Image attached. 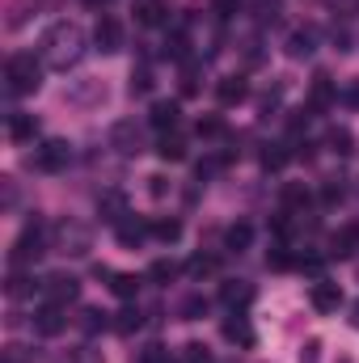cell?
<instances>
[{"instance_id": "6da1fadb", "label": "cell", "mask_w": 359, "mask_h": 363, "mask_svg": "<svg viewBox=\"0 0 359 363\" xmlns=\"http://www.w3.org/2000/svg\"><path fill=\"white\" fill-rule=\"evenodd\" d=\"M81 43H85V34H81L77 26L60 21V26H51V30L43 34V60H47L51 68H68V64L81 60Z\"/></svg>"}, {"instance_id": "1f68e13d", "label": "cell", "mask_w": 359, "mask_h": 363, "mask_svg": "<svg viewBox=\"0 0 359 363\" xmlns=\"http://www.w3.org/2000/svg\"><path fill=\"white\" fill-rule=\"evenodd\" d=\"M114 330H118V334L140 330V313H136V308H123V313H118V321H114Z\"/></svg>"}, {"instance_id": "74e56055", "label": "cell", "mask_w": 359, "mask_h": 363, "mask_svg": "<svg viewBox=\"0 0 359 363\" xmlns=\"http://www.w3.org/2000/svg\"><path fill=\"white\" fill-rule=\"evenodd\" d=\"M148 89H153V72H148V68L131 72V93H148Z\"/></svg>"}, {"instance_id": "83f0119b", "label": "cell", "mask_w": 359, "mask_h": 363, "mask_svg": "<svg viewBox=\"0 0 359 363\" xmlns=\"http://www.w3.org/2000/svg\"><path fill=\"white\" fill-rule=\"evenodd\" d=\"M110 287H114V296L131 300V296L140 291V279H136V274H114V283H110Z\"/></svg>"}, {"instance_id": "7402d4cb", "label": "cell", "mask_w": 359, "mask_h": 363, "mask_svg": "<svg viewBox=\"0 0 359 363\" xmlns=\"http://www.w3.org/2000/svg\"><path fill=\"white\" fill-rule=\"evenodd\" d=\"M157 157H161V161H186V144H182V135H161Z\"/></svg>"}, {"instance_id": "8992f818", "label": "cell", "mask_w": 359, "mask_h": 363, "mask_svg": "<svg viewBox=\"0 0 359 363\" xmlns=\"http://www.w3.org/2000/svg\"><path fill=\"white\" fill-rule=\"evenodd\" d=\"M110 144L118 148V152H140V144H144V131L131 123V118H123V123H114V131H110Z\"/></svg>"}, {"instance_id": "9c48e42d", "label": "cell", "mask_w": 359, "mask_h": 363, "mask_svg": "<svg viewBox=\"0 0 359 363\" xmlns=\"http://www.w3.org/2000/svg\"><path fill=\"white\" fill-rule=\"evenodd\" d=\"M34 325H38V334H60V330L68 325V317H64V304H47V308H38Z\"/></svg>"}, {"instance_id": "d590c367", "label": "cell", "mask_w": 359, "mask_h": 363, "mask_svg": "<svg viewBox=\"0 0 359 363\" xmlns=\"http://www.w3.org/2000/svg\"><path fill=\"white\" fill-rule=\"evenodd\" d=\"M30 283H34V279H26V274H13V279H9V296H13V300H17V296H30V291H34Z\"/></svg>"}, {"instance_id": "603a6c76", "label": "cell", "mask_w": 359, "mask_h": 363, "mask_svg": "<svg viewBox=\"0 0 359 363\" xmlns=\"http://www.w3.org/2000/svg\"><path fill=\"white\" fill-rule=\"evenodd\" d=\"M326 144H330V148H334L338 157H351V152H355V140H351V131H347V127H334Z\"/></svg>"}, {"instance_id": "ab89813d", "label": "cell", "mask_w": 359, "mask_h": 363, "mask_svg": "<svg viewBox=\"0 0 359 363\" xmlns=\"http://www.w3.org/2000/svg\"><path fill=\"white\" fill-rule=\"evenodd\" d=\"M283 161H287V152H283V148H267V152H263V165H267V169H279Z\"/></svg>"}, {"instance_id": "836d02e7", "label": "cell", "mask_w": 359, "mask_h": 363, "mask_svg": "<svg viewBox=\"0 0 359 363\" xmlns=\"http://www.w3.org/2000/svg\"><path fill=\"white\" fill-rule=\"evenodd\" d=\"M140 363H170V351H165L161 342H153V347L140 351Z\"/></svg>"}, {"instance_id": "277c9868", "label": "cell", "mask_w": 359, "mask_h": 363, "mask_svg": "<svg viewBox=\"0 0 359 363\" xmlns=\"http://www.w3.org/2000/svg\"><path fill=\"white\" fill-rule=\"evenodd\" d=\"M34 258H43V224H38V220H30L26 233L13 241V262H17V267H21V262H34Z\"/></svg>"}, {"instance_id": "7c38bea8", "label": "cell", "mask_w": 359, "mask_h": 363, "mask_svg": "<svg viewBox=\"0 0 359 363\" xmlns=\"http://www.w3.org/2000/svg\"><path fill=\"white\" fill-rule=\"evenodd\" d=\"M97 207H101V216H106L110 224H118V220H127V199H123L118 190H106V194L97 199Z\"/></svg>"}, {"instance_id": "d4e9b609", "label": "cell", "mask_w": 359, "mask_h": 363, "mask_svg": "<svg viewBox=\"0 0 359 363\" xmlns=\"http://www.w3.org/2000/svg\"><path fill=\"white\" fill-rule=\"evenodd\" d=\"M220 296H224V304H250L254 300V287L250 283H224Z\"/></svg>"}, {"instance_id": "4fadbf2b", "label": "cell", "mask_w": 359, "mask_h": 363, "mask_svg": "<svg viewBox=\"0 0 359 363\" xmlns=\"http://www.w3.org/2000/svg\"><path fill=\"white\" fill-rule=\"evenodd\" d=\"M60 245H64V254H85L89 250V233L77 228V224H64L60 228Z\"/></svg>"}, {"instance_id": "d6a6232c", "label": "cell", "mask_w": 359, "mask_h": 363, "mask_svg": "<svg viewBox=\"0 0 359 363\" xmlns=\"http://www.w3.org/2000/svg\"><path fill=\"white\" fill-rule=\"evenodd\" d=\"M186 47H190V43H186V34H170V43H165V55H174V60H186Z\"/></svg>"}, {"instance_id": "d6986e66", "label": "cell", "mask_w": 359, "mask_h": 363, "mask_svg": "<svg viewBox=\"0 0 359 363\" xmlns=\"http://www.w3.org/2000/svg\"><path fill=\"white\" fill-rule=\"evenodd\" d=\"M359 250V228H343L334 241H330V254H338V258H351Z\"/></svg>"}, {"instance_id": "ac0fdd59", "label": "cell", "mask_w": 359, "mask_h": 363, "mask_svg": "<svg viewBox=\"0 0 359 363\" xmlns=\"http://www.w3.org/2000/svg\"><path fill=\"white\" fill-rule=\"evenodd\" d=\"M224 338L228 342H241V347H254V330L245 325V317H228L224 321Z\"/></svg>"}, {"instance_id": "30bf717a", "label": "cell", "mask_w": 359, "mask_h": 363, "mask_svg": "<svg viewBox=\"0 0 359 363\" xmlns=\"http://www.w3.org/2000/svg\"><path fill=\"white\" fill-rule=\"evenodd\" d=\"M136 17H140L144 26H165V21H170V4H165V0H140V4H136Z\"/></svg>"}, {"instance_id": "2e32d148", "label": "cell", "mask_w": 359, "mask_h": 363, "mask_svg": "<svg viewBox=\"0 0 359 363\" xmlns=\"http://www.w3.org/2000/svg\"><path fill=\"white\" fill-rule=\"evenodd\" d=\"M313 43H317V30H296L287 38V55L292 60H304V55H313Z\"/></svg>"}, {"instance_id": "8d00e7d4", "label": "cell", "mask_w": 359, "mask_h": 363, "mask_svg": "<svg viewBox=\"0 0 359 363\" xmlns=\"http://www.w3.org/2000/svg\"><path fill=\"white\" fill-rule=\"evenodd\" d=\"M182 363H216V359L207 355V347H199V342H190V347H186V355H182Z\"/></svg>"}, {"instance_id": "44dd1931", "label": "cell", "mask_w": 359, "mask_h": 363, "mask_svg": "<svg viewBox=\"0 0 359 363\" xmlns=\"http://www.w3.org/2000/svg\"><path fill=\"white\" fill-rule=\"evenodd\" d=\"M34 131H38V118H34V114H13V118H9V135H13V140H30Z\"/></svg>"}, {"instance_id": "7a4b0ae2", "label": "cell", "mask_w": 359, "mask_h": 363, "mask_svg": "<svg viewBox=\"0 0 359 363\" xmlns=\"http://www.w3.org/2000/svg\"><path fill=\"white\" fill-rule=\"evenodd\" d=\"M4 77H9V89H13V93H34V89H38V77H43V68H38L34 51H17V55L9 60Z\"/></svg>"}, {"instance_id": "5b68a950", "label": "cell", "mask_w": 359, "mask_h": 363, "mask_svg": "<svg viewBox=\"0 0 359 363\" xmlns=\"http://www.w3.org/2000/svg\"><path fill=\"white\" fill-rule=\"evenodd\" d=\"M43 291H47L51 304H72V300L81 296V283H77L72 274H51V279L43 283Z\"/></svg>"}, {"instance_id": "f546056e", "label": "cell", "mask_w": 359, "mask_h": 363, "mask_svg": "<svg viewBox=\"0 0 359 363\" xmlns=\"http://www.w3.org/2000/svg\"><path fill=\"white\" fill-rule=\"evenodd\" d=\"M178 274V262H170V258H157L153 262V271H148V279H157V283H170Z\"/></svg>"}, {"instance_id": "cb8c5ba5", "label": "cell", "mask_w": 359, "mask_h": 363, "mask_svg": "<svg viewBox=\"0 0 359 363\" xmlns=\"http://www.w3.org/2000/svg\"><path fill=\"white\" fill-rule=\"evenodd\" d=\"M283 203H287V207H309V203H313V194H309V186L287 182V186H283Z\"/></svg>"}, {"instance_id": "9a60e30c", "label": "cell", "mask_w": 359, "mask_h": 363, "mask_svg": "<svg viewBox=\"0 0 359 363\" xmlns=\"http://www.w3.org/2000/svg\"><path fill=\"white\" fill-rule=\"evenodd\" d=\"M245 93H250L245 77H224V81L216 85V97H220L224 106H233V101H245Z\"/></svg>"}, {"instance_id": "f6af8a7d", "label": "cell", "mask_w": 359, "mask_h": 363, "mask_svg": "<svg viewBox=\"0 0 359 363\" xmlns=\"http://www.w3.org/2000/svg\"><path fill=\"white\" fill-rule=\"evenodd\" d=\"M153 182V186H148V190H153V194H157V199H161V194H165V178H148Z\"/></svg>"}, {"instance_id": "60d3db41", "label": "cell", "mask_w": 359, "mask_h": 363, "mask_svg": "<svg viewBox=\"0 0 359 363\" xmlns=\"http://www.w3.org/2000/svg\"><path fill=\"white\" fill-rule=\"evenodd\" d=\"M203 308H207V300H199V296H190V300L182 304V313H186V321H194V317H199Z\"/></svg>"}, {"instance_id": "4dcf8cb0", "label": "cell", "mask_w": 359, "mask_h": 363, "mask_svg": "<svg viewBox=\"0 0 359 363\" xmlns=\"http://www.w3.org/2000/svg\"><path fill=\"white\" fill-rule=\"evenodd\" d=\"M199 135H203V140H216V135H224V118H216V114L199 118Z\"/></svg>"}, {"instance_id": "bcb514c9", "label": "cell", "mask_w": 359, "mask_h": 363, "mask_svg": "<svg viewBox=\"0 0 359 363\" xmlns=\"http://www.w3.org/2000/svg\"><path fill=\"white\" fill-rule=\"evenodd\" d=\"M355 325H359V304H355Z\"/></svg>"}, {"instance_id": "7bdbcfd3", "label": "cell", "mask_w": 359, "mask_h": 363, "mask_svg": "<svg viewBox=\"0 0 359 363\" xmlns=\"http://www.w3.org/2000/svg\"><path fill=\"white\" fill-rule=\"evenodd\" d=\"M338 194H343V186H338V182H330V186H326V190H321V199H326V203H334V199H338Z\"/></svg>"}, {"instance_id": "8fae6325", "label": "cell", "mask_w": 359, "mask_h": 363, "mask_svg": "<svg viewBox=\"0 0 359 363\" xmlns=\"http://www.w3.org/2000/svg\"><path fill=\"white\" fill-rule=\"evenodd\" d=\"M330 101H334V81L326 72H317L313 77V93H309V110H326Z\"/></svg>"}, {"instance_id": "ee69618b", "label": "cell", "mask_w": 359, "mask_h": 363, "mask_svg": "<svg viewBox=\"0 0 359 363\" xmlns=\"http://www.w3.org/2000/svg\"><path fill=\"white\" fill-rule=\"evenodd\" d=\"M216 9H220V17H233L237 13V0H216Z\"/></svg>"}, {"instance_id": "52a82bcc", "label": "cell", "mask_w": 359, "mask_h": 363, "mask_svg": "<svg viewBox=\"0 0 359 363\" xmlns=\"http://www.w3.org/2000/svg\"><path fill=\"white\" fill-rule=\"evenodd\" d=\"M309 300H313L317 313H338L343 291H338V283H326V279H321V283H313V296H309Z\"/></svg>"}, {"instance_id": "e0dca14e", "label": "cell", "mask_w": 359, "mask_h": 363, "mask_svg": "<svg viewBox=\"0 0 359 363\" xmlns=\"http://www.w3.org/2000/svg\"><path fill=\"white\" fill-rule=\"evenodd\" d=\"M250 241H254V228L241 220V224H228V233H224V245L233 250V254H241V250H250Z\"/></svg>"}, {"instance_id": "5bb4252c", "label": "cell", "mask_w": 359, "mask_h": 363, "mask_svg": "<svg viewBox=\"0 0 359 363\" xmlns=\"http://www.w3.org/2000/svg\"><path fill=\"white\" fill-rule=\"evenodd\" d=\"M178 101H153V127L157 131H174L178 127Z\"/></svg>"}, {"instance_id": "ffe728a7", "label": "cell", "mask_w": 359, "mask_h": 363, "mask_svg": "<svg viewBox=\"0 0 359 363\" xmlns=\"http://www.w3.org/2000/svg\"><path fill=\"white\" fill-rule=\"evenodd\" d=\"M148 228H153V224H144V220H118V241H123V245H140Z\"/></svg>"}, {"instance_id": "f35d334b", "label": "cell", "mask_w": 359, "mask_h": 363, "mask_svg": "<svg viewBox=\"0 0 359 363\" xmlns=\"http://www.w3.org/2000/svg\"><path fill=\"white\" fill-rule=\"evenodd\" d=\"M267 267H275V271H283V267H292V258L283 254V245H275V250L267 254Z\"/></svg>"}, {"instance_id": "e575fe53", "label": "cell", "mask_w": 359, "mask_h": 363, "mask_svg": "<svg viewBox=\"0 0 359 363\" xmlns=\"http://www.w3.org/2000/svg\"><path fill=\"white\" fill-rule=\"evenodd\" d=\"M300 363H321V342L317 338H309L304 347H300V355H296Z\"/></svg>"}, {"instance_id": "4316f807", "label": "cell", "mask_w": 359, "mask_h": 363, "mask_svg": "<svg viewBox=\"0 0 359 363\" xmlns=\"http://www.w3.org/2000/svg\"><path fill=\"white\" fill-rule=\"evenodd\" d=\"M153 233H157L161 241H178L182 237V220H174V216H170V220H153Z\"/></svg>"}, {"instance_id": "ba28073f", "label": "cell", "mask_w": 359, "mask_h": 363, "mask_svg": "<svg viewBox=\"0 0 359 363\" xmlns=\"http://www.w3.org/2000/svg\"><path fill=\"white\" fill-rule=\"evenodd\" d=\"M93 43H97L101 51H118V47H123V26H118L114 17H101L97 30H93Z\"/></svg>"}, {"instance_id": "7dc6e473", "label": "cell", "mask_w": 359, "mask_h": 363, "mask_svg": "<svg viewBox=\"0 0 359 363\" xmlns=\"http://www.w3.org/2000/svg\"><path fill=\"white\" fill-rule=\"evenodd\" d=\"M355 228H359V224H355Z\"/></svg>"}, {"instance_id": "484cf974", "label": "cell", "mask_w": 359, "mask_h": 363, "mask_svg": "<svg viewBox=\"0 0 359 363\" xmlns=\"http://www.w3.org/2000/svg\"><path fill=\"white\" fill-rule=\"evenodd\" d=\"M216 267H220V262H216L211 254H194V258L186 262V271L194 274V279H203V274H216Z\"/></svg>"}, {"instance_id": "f1b7e54d", "label": "cell", "mask_w": 359, "mask_h": 363, "mask_svg": "<svg viewBox=\"0 0 359 363\" xmlns=\"http://www.w3.org/2000/svg\"><path fill=\"white\" fill-rule=\"evenodd\" d=\"M72 101H85V106H93V101H106V85H101V81H89L85 89L72 93Z\"/></svg>"}, {"instance_id": "3957f363", "label": "cell", "mask_w": 359, "mask_h": 363, "mask_svg": "<svg viewBox=\"0 0 359 363\" xmlns=\"http://www.w3.org/2000/svg\"><path fill=\"white\" fill-rule=\"evenodd\" d=\"M68 157H72V148H68L64 140H47V144L30 157V165H34V169H43V174H55V169H64V165H68Z\"/></svg>"}, {"instance_id": "b9f144b4", "label": "cell", "mask_w": 359, "mask_h": 363, "mask_svg": "<svg viewBox=\"0 0 359 363\" xmlns=\"http://www.w3.org/2000/svg\"><path fill=\"white\" fill-rule=\"evenodd\" d=\"M81 325H85V330H101V325H106V313H97V308H89V313H85V321H81Z\"/></svg>"}]
</instances>
